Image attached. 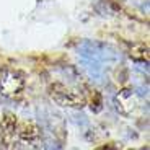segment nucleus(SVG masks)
<instances>
[{
    "instance_id": "1",
    "label": "nucleus",
    "mask_w": 150,
    "mask_h": 150,
    "mask_svg": "<svg viewBox=\"0 0 150 150\" xmlns=\"http://www.w3.org/2000/svg\"><path fill=\"white\" fill-rule=\"evenodd\" d=\"M49 96H51L52 101H56L62 108L80 109L86 105V100L82 93L72 90V88L62 85V83H52L49 86Z\"/></svg>"
},
{
    "instance_id": "2",
    "label": "nucleus",
    "mask_w": 150,
    "mask_h": 150,
    "mask_svg": "<svg viewBox=\"0 0 150 150\" xmlns=\"http://www.w3.org/2000/svg\"><path fill=\"white\" fill-rule=\"evenodd\" d=\"M25 88V77L18 70H5L0 75V95L15 98Z\"/></svg>"
},
{
    "instance_id": "3",
    "label": "nucleus",
    "mask_w": 150,
    "mask_h": 150,
    "mask_svg": "<svg viewBox=\"0 0 150 150\" xmlns=\"http://www.w3.org/2000/svg\"><path fill=\"white\" fill-rule=\"evenodd\" d=\"M114 103H116V109L126 117H131L132 114H135V111L139 109L140 101L139 96L134 90L131 88H122L119 93L114 98Z\"/></svg>"
},
{
    "instance_id": "4",
    "label": "nucleus",
    "mask_w": 150,
    "mask_h": 150,
    "mask_svg": "<svg viewBox=\"0 0 150 150\" xmlns=\"http://www.w3.org/2000/svg\"><path fill=\"white\" fill-rule=\"evenodd\" d=\"M18 135L23 142H28V144H34L38 142L39 139V127H38L34 122L28 121V122H23L21 127L18 131Z\"/></svg>"
},
{
    "instance_id": "5",
    "label": "nucleus",
    "mask_w": 150,
    "mask_h": 150,
    "mask_svg": "<svg viewBox=\"0 0 150 150\" xmlns=\"http://www.w3.org/2000/svg\"><path fill=\"white\" fill-rule=\"evenodd\" d=\"M129 56L134 60H140V62H149V46L147 44H134L129 51Z\"/></svg>"
},
{
    "instance_id": "6",
    "label": "nucleus",
    "mask_w": 150,
    "mask_h": 150,
    "mask_svg": "<svg viewBox=\"0 0 150 150\" xmlns=\"http://www.w3.org/2000/svg\"><path fill=\"white\" fill-rule=\"evenodd\" d=\"M2 124H4V129L7 134H15L16 132V116L11 114V112H7L2 119Z\"/></svg>"
},
{
    "instance_id": "7",
    "label": "nucleus",
    "mask_w": 150,
    "mask_h": 150,
    "mask_svg": "<svg viewBox=\"0 0 150 150\" xmlns=\"http://www.w3.org/2000/svg\"><path fill=\"white\" fill-rule=\"evenodd\" d=\"M95 150H116V147L112 145V144H105V145L98 147V149H95Z\"/></svg>"
},
{
    "instance_id": "8",
    "label": "nucleus",
    "mask_w": 150,
    "mask_h": 150,
    "mask_svg": "<svg viewBox=\"0 0 150 150\" xmlns=\"http://www.w3.org/2000/svg\"><path fill=\"white\" fill-rule=\"evenodd\" d=\"M142 150H147V149H142Z\"/></svg>"
}]
</instances>
